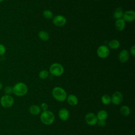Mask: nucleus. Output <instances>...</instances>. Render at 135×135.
Listing matches in <instances>:
<instances>
[{"label": "nucleus", "mask_w": 135, "mask_h": 135, "mask_svg": "<svg viewBox=\"0 0 135 135\" xmlns=\"http://www.w3.org/2000/svg\"><path fill=\"white\" fill-rule=\"evenodd\" d=\"M40 119L43 124L45 125H50L54 122L55 116L53 113L50 111H44L41 114Z\"/></svg>", "instance_id": "nucleus-3"}, {"label": "nucleus", "mask_w": 135, "mask_h": 135, "mask_svg": "<svg viewBox=\"0 0 135 135\" xmlns=\"http://www.w3.org/2000/svg\"><path fill=\"white\" fill-rule=\"evenodd\" d=\"M49 71L52 75L55 76H60L63 74L64 68L61 64L55 63L51 65Z\"/></svg>", "instance_id": "nucleus-4"}, {"label": "nucleus", "mask_w": 135, "mask_h": 135, "mask_svg": "<svg viewBox=\"0 0 135 135\" xmlns=\"http://www.w3.org/2000/svg\"><path fill=\"white\" fill-rule=\"evenodd\" d=\"M14 103V98L11 95L5 94L0 99L1 105L6 108L11 107Z\"/></svg>", "instance_id": "nucleus-5"}, {"label": "nucleus", "mask_w": 135, "mask_h": 135, "mask_svg": "<svg viewBox=\"0 0 135 135\" xmlns=\"http://www.w3.org/2000/svg\"><path fill=\"white\" fill-rule=\"evenodd\" d=\"M3 88V84L0 82V90H1Z\"/></svg>", "instance_id": "nucleus-29"}, {"label": "nucleus", "mask_w": 135, "mask_h": 135, "mask_svg": "<svg viewBox=\"0 0 135 135\" xmlns=\"http://www.w3.org/2000/svg\"><path fill=\"white\" fill-rule=\"evenodd\" d=\"M6 52V49L5 45L0 43V56H2L4 55Z\"/></svg>", "instance_id": "nucleus-25"}, {"label": "nucleus", "mask_w": 135, "mask_h": 135, "mask_svg": "<svg viewBox=\"0 0 135 135\" xmlns=\"http://www.w3.org/2000/svg\"><path fill=\"white\" fill-rule=\"evenodd\" d=\"M38 76L41 79H46L49 76V72L47 71L43 70L40 72Z\"/></svg>", "instance_id": "nucleus-23"}, {"label": "nucleus", "mask_w": 135, "mask_h": 135, "mask_svg": "<svg viewBox=\"0 0 135 135\" xmlns=\"http://www.w3.org/2000/svg\"><path fill=\"white\" fill-rule=\"evenodd\" d=\"M130 53L132 54L133 56H134L135 55V46L133 45L130 48Z\"/></svg>", "instance_id": "nucleus-28"}, {"label": "nucleus", "mask_w": 135, "mask_h": 135, "mask_svg": "<svg viewBox=\"0 0 135 135\" xmlns=\"http://www.w3.org/2000/svg\"><path fill=\"white\" fill-rule=\"evenodd\" d=\"M85 120L86 123L89 126H93L97 124L98 120L97 115L93 113L90 112L86 114L85 117Z\"/></svg>", "instance_id": "nucleus-8"}, {"label": "nucleus", "mask_w": 135, "mask_h": 135, "mask_svg": "<svg viewBox=\"0 0 135 135\" xmlns=\"http://www.w3.org/2000/svg\"><path fill=\"white\" fill-rule=\"evenodd\" d=\"M4 93L6 95H10L13 93V87L11 86H6L4 89Z\"/></svg>", "instance_id": "nucleus-24"}, {"label": "nucleus", "mask_w": 135, "mask_h": 135, "mask_svg": "<svg viewBox=\"0 0 135 135\" xmlns=\"http://www.w3.org/2000/svg\"><path fill=\"white\" fill-rule=\"evenodd\" d=\"M129 59V53L126 50H122L119 54V60L121 63H126Z\"/></svg>", "instance_id": "nucleus-11"}, {"label": "nucleus", "mask_w": 135, "mask_h": 135, "mask_svg": "<svg viewBox=\"0 0 135 135\" xmlns=\"http://www.w3.org/2000/svg\"><path fill=\"white\" fill-rule=\"evenodd\" d=\"M97 53L100 58L105 59L109 55V49L105 45H101L98 48Z\"/></svg>", "instance_id": "nucleus-6"}, {"label": "nucleus", "mask_w": 135, "mask_h": 135, "mask_svg": "<svg viewBox=\"0 0 135 135\" xmlns=\"http://www.w3.org/2000/svg\"><path fill=\"white\" fill-rule=\"evenodd\" d=\"M40 108L41 110H42L43 111H46L47 110V109H48V105L47 103L44 102V103H42L41 104V107H40Z\"/></svg>", "instance_id": "nucleus-26"}, {"label": "nucleus", "mask_w": 135, "mask_h": 135, "mask_svg": "<svg viewBox=\"0 0 135 135\" xmlns=\"http://www.w3.org/2000/svg\"><path fill=\"white\" fill-rule=\"evenodd\" d=\"M29 111L32 115H38L41 113V109L37 105H32L30 107Z\"/></svg>", "instance_id": "nucleus-15"}, {"label": "nucleus", "mask_w": 135, "mask_h": 135, "mask_svg": "<svg viewBox=\"0 0 135 135\" xmlns=\"http://www.w3.org/2000/svg\"><path fill=\"white\" fill-rule=\"evenodd\" d=\"M97 123L99 127H104L106 124L105 120H98V122Z\"/></svg>", "instance_id": "nucleus-27"}, {"label": "nucleus", "mask_w": 135, "mask_h": 135, "mask_svg": "<svg viewBox=\"0 0 135 135\" xmlns=\"http://www.w3.org/2000/svg\"><path fill=\"white\" fill-rule=\"evenodd\" d=\"M58 115L59 118L63 120L66 121L67 120L70 116V113L68 110L65 108H62L61 109L58 113Z\"/></svg>", "instance_id": "nucleus-12"}, {"label": "nucleus", "mask_w": 135, "mask_h": 135, "mask_svg": "<svg viewBox=\"0 0 135 135\" xmlns=\"http://www.w3.org/2000/svg\"><path fill=\"white\" fill-rule=\"evenodd\" d=\"M123 101V95L119 91H115L111 98V102L114 105H118L120 104Z\"/></svg>", "instance_id": "nucleus-7"}, {"label": "nucleus", "mask_w": 135, "mask_h": 135, "mask_svg": "<svg viewBox=\"0 0 135 135\" xmlns=\"http://www.w3.org/2000/svg\"><path fill=\"white\" fill-rule=\"evenodd\" d=\"M108 113L106 111L101 110L98 112L97 115L98 120H105L108 118Z\"/></svg>", "instance_id": "nucleus-16"}, {"label": "nucleus", "mask_w": 135, "mask_h": 135, "mask_svg": "<svg viewBox=\"0 0 135 135\" xmlns=\"http://www.w3.org/2000/svg\"><path fill=\"white\" fill-rule=\"evenodd\" d=\"M115 26L116 29L118 31H122L124 29L126 26L125 21L122 18L117 20L115 23Z\"/></svg>", "instance_id": "nucleus-13"}, {"label": "nucleus", "mask_w": 135, "mask_h": 135, "mask_svg": "<svg viewBox=\"0 0 135 135\" xmlns=\"http://www.w3.org/2000/svg\"><path fill=\"white\" fill-rule=\"evenodd\" d=\"M101 102L103 104L108 105L111 103V97L107 94H104L101 97Z\"/></svg>", "instance_id": "nucleus-22"}, {"label": "nucleus", "mask_w": 135, "mask_h": 135, "mask_svg": "<svg viewBox=\"0 0 135 135\" xmlns=\"http://www.w3.org/2000/svg\"><path fill=\"white\" fill-rule=\"evenodd\" d=\"M130 109L127 105H123L120 108V112L123 116H128L130 113Z\"/></svg>", "instance_id": "nucleus-20"}, {"label": "nucleus", "mask_w": 135, "mask_h": 135, "mask_svg": "<svg viewBox=\"0 0 135 135\" xmlns=\"http://www.w3.org/2000/svg\"><path fill=\"white\" fill-rule=\"evenodd\" d=\"M53 23L55 26L61 27L66 24V19L63 15H57L53 18Z\"/></svg>", "instance_id": "nucleus-9"}, {"label": "nucleus", "mask_w": 135, "mask_h": 135, "mask_svg": "<svg viewBox=\"0 0 135 135\" xmlns=\"http://www.w3.org/2000/svg\"><path fill=\"white\" fill-rule=\"evenodd\" d=\"M122 17L125 22H132L135 20V12L133 10L127 11L123 13Z\"/></svg>", "instance_id": "nucleus-10"}, {"label": "nucleus", "mask_w": 135, "mask_h": 135, "mask_svg": "<svg viewBox=\"0 0 135 135\" xmlns=\"http://www.w3.org/2000/svg\"><path fill=\"white\" fill-rule=\"evenodd\" d=\"M38 37L41 40L43 41H47L50 38V35L45 31H41L38 33Z\"/></svg>", "instance_id": "nucleus-18"}, {"label": "nucleus", "mask_w": 135, "mask_h": 135, "mask_svg": "<svg viewBox=\"0 0 135 135\" xmlns=\"http://www.w3.org/2000/svg\"><path fill=\"white\" fill-rule=\"evenodd\" d=\"M94 1H99V0H94Z\"/></svg>", "instance_id": "nucleus-31"}, {"label": "nucleus", "mask_w": 135, "mask_h": 135, "mask_svg": "<svg viewBox=\"0 0 135 135\" xmlns=\"http://www.w3.org/2000/svg\"><path fill=\"white\" fill-rule=\"evenodd\" d=\"M123 14V12L121 7H118L114 12L113 14V16L114 18L118 20L122 18Z\"/></svg>", "instance_id": "nucleus-17"}, {"label": "nucleus", "mask_w": 135, "mask_h": 135, "mask_svg": "<svg viewBox=\"0 0 135 135\" xmlns=\"http://www.w3.org/2000/svg\"><path fill=\"white\" fill-rule=\"evenodd\" d=\"M52 93L53 98L59 102H63L66 99V92L63 88L61 87L56 86L53 88Z\"/></svg>", "instance_id": "nucleus-2"}, {"label": "nucleus", "mask_w": 135, "mask_h": 135, "mask_svg": "<svg viewBox=\"0 0 135 135\" xmlns=\"http://www.w3.org/2000/svg\"><path fill=\"white\" fill-rule=\"evenodd\" d=\"M67 101L68 103L72 106L76 105L78 103V98L74 94H70L67 98Z\"/></svg>", "instance_id": "nucleus-14"}, {"label": "nucleus", "mask_w": 135, "mask_h": 135, "mask_svg": "<svg viewBox=\"0 0 135 135\" xmlns=\"http://www.w3.org/2000/svg\"><path fill=\"white\" fill-rule=\"evenodd\" d=\"M72 135H74V134H72Z\"/></svg>", "instance_id": "nucleus-32"}, {"label": "nucleus", "mask_w": 135, "mask_h": 135, "mask_svg": "<svg viewBox=\"0 0 135 135\" xmlns=\"http://www.w3.org/2000/svg\"><path fill=\"white\" fill-rule=\"evenodd\" d=\"M109 46L113 50L117 49L120 46V42L116 39L111 40L109 43Z\"/></svg>", "instance_id": "nucleus-19"}, {"label": "nucleus", "mask_w": 135, "mask_h": 135, "mask_svg": "<svg viewBox=\"0 0 135 135\" xmlns=\"http://www.w3.org/2000/svg\"><path fill=\"white\" fill-rule=\"evenodd\" d=\"M43 15L45 18H46L47 20H50V19H51L53 18V13L51 11H50L49 9H46L43 11Z\"/></svg>", "instance_id": "nucleus-21"}, {"label": "nucleus", "mask_w": 135, "mask_h": 135, "mask_svg": "<svg viewBox=\"0 0 135 135\" xmlns=\"http://www.w3.org/2000/svg\"><path fill=\"white\" fill-rule=\"evenodd\" d=\"M28 91V88L23 82H17L13 87V93L17 97L25 95Z\"/></svg>", "instance_id": "nucleus-1"}, {"label": "nucleus", "mask_w": 135, "mask_h": 135, "mask_svg": "<svg viewBox=\"0 0 135 135\" xmlns=\"http://www.w3.org/2000/svg\"><path fill=\"white\" fill-rule=\"evenodd\" d=\"M4 0H0V3H1L2 2H3Z\"/></svg>", "instance_id": "nucleus-30"}]
</instances>
